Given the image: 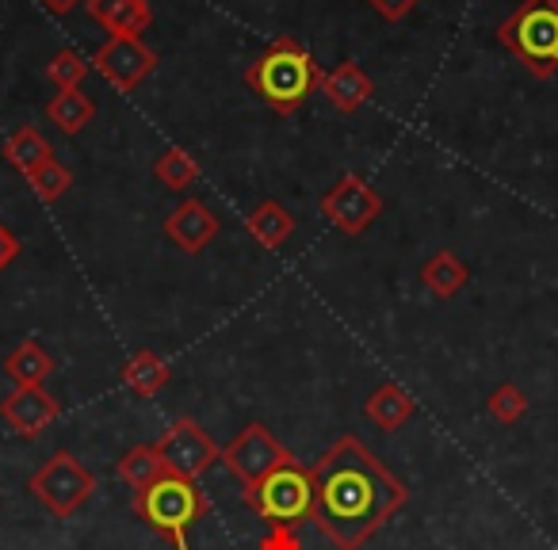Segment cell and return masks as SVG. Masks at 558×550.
Returning a JSON list of instances; mask_svg holds the SVG:
<instances>
[{
	"label": "cell",
	"mask_w": 558,
	"mask_h": 550,
	"mask_svg": "<svg viewBox=\"0 0 558 550\" xmlns=\"http://www.w3.org/2000/svg\"><path fill=\"white\" fill-rule=\"evenodd\" d=\"M311 478V520L337 550H360L410 501V486L395 478L383 466V459L372 448H364L356 436H341L318 459Z\"/></svg>",
	"instance_id": "cell-1"
},
{
	"label": "cell",
	"mask_w": 558,
	"mask_h": 550,
	"mask_svg": "<svg viewBox=\"0 0 558 550\" xmlns=\"http://www.w3.org/2000/svg\"><path fill=\"white\" fill-rule=\"evenodd\" d=\"M322 77L326 70L291 35L271 42L245 70V85L279 115H295L314 93H322Z\"/></svg>",
	"instance_id": "cell-2"
},
{
	"label": "cell",
	"mask_w": 558,
	"mask_h": 550,
	"mask_svg": "<svg viewBox=\"0 0 558 550\" xmlns=\"http://www.w3.org/2000/svg\"><path fill=\"white\" fill-rule=\"evenodd\" d=\"M497 42L524 65L532 77L547 81L558 73V0H520L501 20Z\"/></svg>",
	"instance_id": "cell-3"
},
{
	"label": "cell",
	"mask_w": 558,
	"mask_h": 550,
	"mask_svg": "<svg viewBox=\"0 0 558 550\" xmlns=\"http://www.w3.org/2000/svg\"><path fill=\"white\" fill-rule=\"evenodd\" d=\"M134 512L146 520V527H154L157 535H165L177 550H192L187 547V527H192L195 520L207 516L210 501L192 478L165 474V478H157L154 486L134 493Z\"/></svg>",
	"instance_id": "cell-4"
},
{
	"label": "cell",
	"mask_w": 558,
	"mask_h": 550,
	"mask_svg": "<svg viewBox=\"0 0 558 550\" xmlns=\"http://www.w3.org/2000/svg\"><path fill=\"white\" fill-rule=\"evenodd\" d=\"M245 504L264 520V524H291L299 527L303 520H311L314 504V478L303 463H288L271 470L268 478H260L253 489H245Z\"/></svg>",
	"instance_id": "cell-5"
},
{
	"label": "cell",
	"mask_w": 558,
	"mask_h": 550,
	"mask_svg": "<svg viewBox=\"0 0 558 550\" xmlns=\"http://www.w3.org/2000/svg\"><path fill=\"white\" fill-rule=\"evenodd\" d=\"M27 489L43 501V509L58 520H70L85 509V501L96 493V474L81 463L73 451H54L39 470L27 478Z\"/></svg>",
	"instance_id": "cell-6"
},
{
	"label": "cell",
	"mask_w": 558,
	"mask_h": 550,
	"mask_svg": "<svg viewBox=\"0 0 558 550\" xmlns=\"http://www.w3.org/2000/svg\"><path fill=\"white\" fill-rule=\"evenodd\" d=\"M222 463L230 466V474L241 481V486L253 489L256 481L268 478L271 470L295 463V455H291V448H283L268 428L253 420V425L241 428V432L222 448Z\"/></svg>",
	"instance_id": "cell-7"
},
{
	"label": "cell",
	"mask_w": 558,
	"mask_h": 550,
	"mask_svg": "<svg viewBox=\"0 0 558 550\" xmlns=\"http://www.w3.org/2000/svg\"><path fill=\"white\" fill-rule=\"evenodd\" d=\"M322 215L349 237H360L375 218L383 215V195L367 184L360 172H344L326 195H322Z\"/></svg>",
	"instance_id": "cell-8"
},
{
	"label": "cell",
	"mask_w": 558,
	"mask_h": 550,
	"mask_svg": "<svg viewBox=\"0 0 558 550\" xmlns=\"http://www.w3.org/2000/svg\"><path fill=\"white\" fill-rule=\"evenodd\" d=\"M154 448H157V455L165 459L169 474H180V478H192V481L203 478L215 463H222V448H218L199 428V420H192V417H180Z\"/></svg>",
	"instance_id": "cell-9"
},
{
	"label": "cell",
	"mask_w": 558,
	"mask_h": 550,
	"mask_svg": "<svg viewBox=\"0 0 558 550\" xmlns=\"http://www.w3.org/2000/svg\"><path fill=\"white\" fill-rule=\"evenodd\" d=\"M96 70L111 81V88L134 93L157 70V54L142 42V35H116L96 50Z\"/></svg>",
	"instance_id": "cell-10"
},
{
	"label": "cell",
	"mask_w": 558,
	"mask_h": 550,
	"mask_svg": "<svg viewBox=\"0 0 558 550\" xmlns=\"http://www.w3.org/2000/svg\"><path fill=\"white\" fill-rule=\"evenodd\" d=\"M58 417H62V405L43 387H16L12 394L0 398V420L24 440H35L39 432H47Z\"/></svg>",
	"instance_id": "cell-11"
},
{
	"label": "cell",
	"mask_w": 558,
	"mask_h": 550,
	"mask_svg": "<svg viewBox=\"0 0 558 550\" xmlns=\"http://www.w3.org/2000/svg\"><path fill=\"white\" fill-rule=\"evenodd\" d=\"M218 230H222V222H218V215L203 199H180L172 207V215L165 218V237L187 256L203 253L218 237Z\"/></svg>",
	"instance_id": "cell-12"
},
{
	"label": "cell",
	"mask_w": 558,
	"mask_h": 550,
	"mask_svg": "<svg viewBox=\"0 0 558 550\" xmlns=\"http://www.w3.org/2000/svg\"><path fill=\"white\" fill-rule=\"evenodd\" d=\"M88 16L116 39V35H142L154 24L149 0H85Z\"/></svg>",
	"instance_id": "cell-13"
},
{
	"label": "cell",
	"mask_w": 558,
	"mask_h": 550,
	"mask_svg": "<svg viewBox=\"0 0 558 550\" xmlns=\"http://www.w3.org/2000/svg\"><path fill=\"white\" fill-rule=\"evenodd\" d=\"M322 93H326V100L333 103L337 111L352 115V111H360L367 100H372L375 81L367 77L356 62H341L337 70H329L326 77H322Z\"/></svg>",
	"instance_id": "cell-14"
},
{
	"label": "cell",
	"mask_w": 558,
	"mask_h": 550,
	"mask_svg": "<svg viewBox=\"0 0 558 550\" xmlns=\"http://www.w3.org/2000/svg\"><path fill=\"white\" fill-rule=\"evenodd\" d=\"M245 230L253 233L256 245L268 248V253H276V248L288 245L291 233H295V215H291L283 203L264 199V203H256V207L245 215Z\"/></svg>",
	"instance_id": "cell-15"
},
{
	"label": "cell",
	"mask_w": 558,
	"mask_h": 550,
	"mask_svg": "<svg viewBox=\"0 0 558 550\" xmlns=\"http://www.w3.org/2000/svg\"><path fill=\"white\" fill-rule=\"evenodd\" d=\"M364 413L375 428H383V432H398V428L417 413V402H413L398 382H379V387L367 394Z\"/></svg>",
	"instance_id": "cell-16"
},
{
	"label": "cell",
	"mask_w": 558,
	"mask_h": 550,
	"mask_svg": "<svg viewBox=\"0 0 558 550\" xmlns=\"http://www.w3.org/2000/svg\"><path fill=\"white\" fill-rule=\"evenodd\" d=\"M4 157H9V164L16 172L35 176L43 164L54 161V146H50V138L39 126H16V131L9 134V142H4Z\"/></svg>",
	"instance_id": "cell-17"
},
{
	"label": "cell",
	"mask_w": 558,
	"mask_h": 550,
	"mask_svg": "<svg viewBox=\"0 0 558 550\" xmlns=\"http://www.w3.org/2000/svg\"><path fill=\"white\" fill-rule=\"evenodd\" d=\"M421 283H425L436 298H456L459 291L471 283V268H466L451 248H440V253H433L421 264Z\"/></svg>",
	"instance_id": "cell-18"
},
{
	"label": "cell",
	"mask_w": 558,
	"mask_h": 550,
	"mask_svg": "<svg viewBox=\"0 0 558 550\" xmlns=\"http://www.w3.org/2000/svg\"><path fill=\"white\" fill-rule=\"evenodd\" d=\"M4 371L16 387H43L54 375V356L39 341H20L4 359Z\"/></svg>",
	"instance_id": "cell-19"
},
{
	"label": "cell",
	"mask_w": 558,
	"mask_h": 550,
	"mask_svg": "<svg viewBox=\"0 0 558 550\" xmlns=\"http://www.w3.org/2000/svg\"><path fill=\"white\" fill-rule=\"evenodd\" d=\"M169 379H172V367L165 364V356H157V352H149V349L134 352L123 364V387L134 390L138 398H154L157 390L169 387Z\"/></svg>",
	"instance_id": "cell-20"
},
{
	"label": "cell",
	"mask_w": 558,
	"mask_h": 550,
	"mask_svg": "<svg viewBox=\"0 0 558 550\" xmlns=\"http://www.w3.org/2000/svg\"><path fill=\"white\" fill-rule=\"evenodd\" d=\"M47 119L65 134V138H77V134L96 119V103H93V96L81 93V88L54 93V100L47 103Z\"/></svg>",
	"instance_id": "cell-21"
},
{
	"label": "cell",
	"mask_w": 558,
	"mask_h": 550,
	"mask_svg": "<svg viewBox=\"0 0 558 550\" xmlns=\"http://www.w3.org/2000/svg\"><path fill=\"white\" fill-rule=\"evenodd\" d=\"M116 474L134 489V493H138V489L154 486L157 478H165L169 466H165V459L157 455L154 443H134V448H126L123 459L116 463Z\"/></svg>",
	"instance_id": "cell-22"
},
{
	"label": "cell",
	"mask_w": 558,
	"mask_h": 550,
	"mask_svg": "<svg viewBox=\"0 0 558 550\" xmlns=\"http://www.w3.org/2000/svg\"><path fill=\"white\" fill-rule=\"evenodd\" d=\"M199 172H203V169H199V164H195L192 157H187L180 146H169V149H165V154L154 161V176L161 180V184L169 187V192H187V187H192L195 180H199Z\"/></svg>",
	"instance_id": "cell-23"
},
{
	"label": "cell",
	"mask_w": 558,
	"mask_h": 550,
	"mask_svg": "<svg viewBox=\"0 0 558 550\" xmlns=\"http://www.w3.org/2000/svg\"><path fill=\"white\" fill-rule=\"evenodd\" d=\"M88 70H93V65H88L73 47H65V50H58V54L50 58L47 77H50V85H54L58 93H70V88H81V81L88 77Z\"/></svg>",
	"instance_id": "cell-24"
},
{
	"label": "cell",
	"mask_w": 558,
	"mask_h": 550,
	"mask_svg": "<svg viewBox=\"0 0 558 550\" xmlns=\"http://www.w3.org/2000/svg\"><path fill=\"white\" fill-rule=\"evenodd\" d=\"M27 184H32V192H35V199H39V203H58L73 187V172L54 157V161L43 164L35 176H27Z\"/></svg>",
	"instance_id": "cell-25"
},
{
	"label": "cell",
	"mask_w": 558,
	"mask_h": 550,
	"mask_svg": "<svg viewBox=\"0 0 558 550\" xmlns=\"http://www.w3.org/2000/svg\"><path fill=\"white\" fill-rule=\"evenodd\" d=\"M486 410H489V417L501 420V425H517V420L527 413V398L517 382H501V387L489 394Z\"/></svg>",
	"instance_id": "cell-26"
},
{
	"label": "cell",
	"mask_w": 558,
	"mask_h": 550,
	"mask_svg": "<svg viewBox=\"0 0 558 550\" xmlns=\"http://www.w3.org/2000/svg\"><path fill=\"white\" fill-rule=\"evenodd\" d=\"M256 550H303V539H299V527L291 524H271L268 535L256 542Z\"/></svg>",
	"instance_id": "cell-27"
},
{
	"label": "cell",
	"mask_w": 558,
	"mask_h": 550,
	"mask_svg": "<svg viewBox=\"0 0 558 550\" xmlns=\"http://www.w3.org/2000/svg\"><path fill=\"white\" fill-rule=\"evenodd\" d=\"M367 4H372L383 20H405L413 9H417L421 0H367Z\"/></svg>",
	"instance_id": "cell-28"
},
{
	"label": "cell",
	"mask_w": 558,
	"mask_h": 550,
	"mask_svg": "<svg viewBox=\"0 0 558 550\" xmlns=\"http://www.w3.org/2000/svg\"><path fill=\"white\" fill-rule=\"evenodd\" d=\"M20 253H24V245H20V237L9 230V225L0 222V271L9 268V264L20 260Z\"/></svg>",
	"instance_id": "cell-29"
},
{
	"label": "cell",
	"mask_w": 558,
	"mask_h": 550,
	"mask_svg": "<svg viewBox=\"0 0 558 550\" xmlns=\"http://www.w3.org/2000/svg\"><path fill=\"white\" fill-rule=\"evenodd\" d=\"M47 4V12H54V16H70L73 9H81L85 0H43Z\"/></svg>",
	"instance_id": "cell-30"
}]
</instances>
